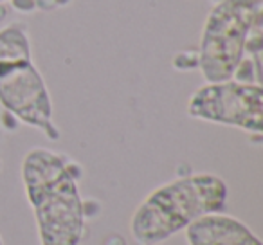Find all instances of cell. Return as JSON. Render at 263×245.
<instances>
[{
  "label": "cell",
  "mask_w": 263,
  "mask_h": 245,
  "mask_svg": "<svg viewBox=\"0 0 263 245\" xmlns=\"http://www.w3.org/2000/svg\"><path fill=\"white\" fill-rule=\"evenodd\" d=\"M20 173L40 245H80L85 233L80 162L47 148H33L24 157Z\"/></svg>",
  "instance_id": "cell-1"
},
{
  "label": "cell",
  "mask_w": 263,
  "mask_h": 245,
  "mask_svg": "<svg viewBox=\"0 0 263 245\" xmlns=\"http://www.w3.org/2000/svg\"><path fill=\"white\" fill-rule=\"evenodd\" d=\"M227 184L213 173L177 177L154 190L134 211L132 238L139 245L164 243L198 218L222 213Z\"/></svg>",
  "instance_id": "cell-2"
},
{
  "label": "cell",
  "mask_w": 263,
  "mask_h": 245,
  "mask_svg": "<svg viewBox=\"0 0 263 245\" xmlns=\"http://www.w3.org/2000/svg\"><path fill=\"white\" fill-rule=\"evenodd\" d=\"M263 15V0H222L211 9L198 44V69L208 83L233 80L245 45Z\"/></svg>",
  "instance_id": "cell-3"
},
{
  "label": "cell",
  "mask_w": 263,
  "mask_h": 245,
  "mask_svg": "<svg viewBox=\"0 0 263 245\" xmlns=\"http://www.w3.org/2000/svg\"><path fill=\"white\" fill-rule=\"evenodd\" d=\"M187 116L261 136L263 88L258 83L227 80L198 87L187 101Z\"/></svg>",
  "instance_id": "cell-4"
},
{
  "label": "cell",
  "mask_w": 263,
  "mask_h": 245,
  "mask_svg": "<svg viewBox=\"0 0 263 245\" xmlns=\"http://www.w3.org/2000/svg\"><path fill=\"white\" fill-rule=\"evenodd\" d=\"M0 106L20 123L40 130L49 141L62 137L52 119L51 94L33 60L0 63Z\"/></svg>",
  "instance_id": "cell-5"
},
{
  "label": "cell",
  "mask_w": 263,
  "mask_h": 245,
  "mask_svg": "<svg viewBox=\"0 0 263 245\" xmlns=\"http://www.w3.org/2000/svg\"><path fill=\"white\" fill-rule=\"evenodd\" d=\"M187 245H261L241 220L223 213L205 215L184 229Z\"/></svg>",
  "instance_id": "cell-6"
},
{
  "label": "cell",
  "mask_w": 263,
  "mask_h": 245,
  "mask_svg": "<svg viewBox=\"0 0 263 245\" xmlns=\"http://www.w3.org/2000/svg\"><path fill=\"white\" fill-rule=\"evenodd\" d=\"M33 60L27 27L22 22H13L0 29V63Z\"/></svg>",
  "instance_id": "cell-7"
},
{
  "label": "cell",
  "mask_w": 263,
  "mask_h": 245,
  "mask_svg": "<svg viewBox=\"0 0 263 245\" xmlns=\"http://www.w3.org/2000/svg\"><path fill=\"white\" fill-rule=\"evenodd\" d=\"M172 65L175 67L177 70H193L198 69V52L197 51H180L173 56Z\"/></svg>",
  "instance_id": "cell-8"
},
{
  "label": "cell",
  "mask_w": 263,
  "mask_h": 245,
  "mask_svg": "<svg viewBox=\"0 0 263 245\" xmlns=\"http://www.w3.org/2000/svg\"><path fill=\"white\" fill-rule=\"evenodd\" d=\"M18 126H20V121L13 114H9L8 110L0 112V128L6 130V132H15Z\"/></svg>",
  "instance_id": "cell-9"
},
{
  "label": "cell",
  "mask_w": 263,
  "mask_h": 245,
  "mask_svg": "<svg viewBox=\"0 0 263 245\" xmlns=\"http://www.w3.org/2000/svg\"><path fill=\"white\" fill-rule=\"evenodd\" d=\"M13 6V9L18 13H24V15H27V13H33L38 9L36 6V0H9Z\"/></svg>",
  "instance_id": "cell-10"
},
{
  "label": "cell",
  "mask_w": 263,
  "mask_h": 245,
  "mask_svg": "<svg viewBox=\"0 0 263 245\" xmlns=\"http://www.w3.org/2000/svg\"><path fill=\"white\" fill-rule=\"evenodd\" d=\"M72 0H52V4H54V8H65V6H69Z\"/></svg>",
  "instance_id": "cell-11"
},
{
  "label": "cell",
  "mask_w": 263,
  "mask_h": 245,
  "mask_svg": "<svg viewBox=\"0 0 263 245\" xmlns=\"http://www.w3.org/2000/svg\"><path fill=\"white\" fill-rule=\"evenodd\" d=\"M213 2H215V4H218V2H222V0H213Z\"/></svg>",
  "instance_id": "cell-12"
},
{
  "label": "cell",
  "mask_w": 263,
  "mask_h": 245,
  "mask_svg": "<svg viewBox=\"0 0 263 245\" xmlns=\"http://www.w3.org/2000/svg\"><path fill=\"white\" fill-rule=\"evenodd\" d=\"M0 245H4V241H2V236H0Z\"/></svg>",
  "instance_id": "cell-13"
},
{
  "label": "cell",
  "mask_w": 263,
  "mask_h": 245,
  "mask_svg": "<svg viewBox=\"0 0 263 245\" xmlns=\"http://www.w3.org/2000/svg\"><path fill=\"white\" fill-rule=\"evenodd\" d=\"M4 2H6V0H0V6H2V4H4Z\"/></svg>",
  "instance_id": "cell-14"
},
{
  "label": "cell",
  "mask_w": 263,
  "mask_h": 245,
  "mask_svg": "<svg viewBox=\"0 0 263 245\" xmlns=\"http://www.w3.org/2000/svg\"><path fill=\"white\" fill-rule=\"evenodd\" d=\"M0 169H2V161H0Z\"/></svg>",
  "instance_id": "cell-15"
}]
</instances>
